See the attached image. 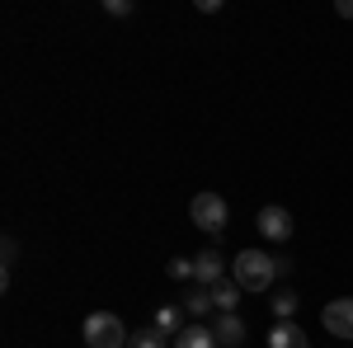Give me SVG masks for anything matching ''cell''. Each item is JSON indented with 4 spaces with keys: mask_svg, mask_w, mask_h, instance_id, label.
<instances>
[{
    "mask_svg": "<svg viewBox=\"0 0 353 348\" xmlns=\"http://www.w3.org/2000/svg\"><path fill=\"white\" fill-rule=\"evenodd\" d=\"M231 273H236L241 292H264V287H273V278H278V259L264 254V249H241Z\"/></svg>",
    "mask_w": 353,
    "mask_h": 348,
    "instance_id": "cell-1",
    "label": "cell"
},
{
    "mask_svg": "<svg viewBox=\"0 0 353 348\" xmlns=\"http://www.w3.org/2000/svg\"><path fill=\"white\" fill-rule=\"evenodd\" d=\"M128 329H123V320L118 316H109V311H94V316H85V344L90 348H128Z\"/></svg>",
    "mask_w": 353,
    "mask_h": 348,
    "instance_id": "cell-2",
    "label": "cell"
},
{
    "mask_svg": "<svg viewBox=\"0 0 353 348\" xmlns=\"http://www.w3.org/2000/svg\"><path fill=\"white\" fill-rule=\"evenodd\" d=\"M189 216H193V226L198 231H226V221H231V207H226V198L221 193H198L189 203Z\"/></svg>",
    "mask_w": 353,
    "mask_h": 348,
    "instance_id": "cell-3",
    "label": "cell"
},
{
    "mask_svg": "<svg viewBox=\"0 0 353 348\" xmlns=\"http://www.w3.org/2000/svg\"><path fill=\"white\" fill-rule=\"evenodd\" d=\"M325 329L334 339H353V296H339V301H330L325 306Z\"/></svg>",
    "mask_w": 353,
    "mask_h": 348,
    "instance_id": "cell-4",
    "label": "cell"
},
{
    "mask_svg": "<svg viewBox=\"0 0 353 348\" xmlns=\"http://www.w3.org/2000/svg\"><path fill=\"white\" fill-rule=\"evenodd\" d=\"M254 226H259L269 240H278V245L292 240V212H288V207H264V212L254 216Z\"/></svg>",
    "mask_w": 353,
    "mask_h": 348,
    "instance_id": "cell-5",
    "label": "cell"
},
{
    "mask_svg": "<svg viewBox=\"0 0 353 348\" xmlns=\"http://www.w3.org/2000/svg\"><path fill=\"white\" fill-rule=\"evenodd\" d=\"M221 268H226L221 249H203V254H193V283H198V287H212V283H221Z\"/></svg>",
    "mask_w": 353,
    "mask_h": 348,
    "instance_id": "cell-6",
    "label": "cell"
},
{
    "mask_svg": "<svg viewBox=\"0 0 353 348\" xmlns=\"http://www.w3.org/2000/svg\"><path fill=\"white\" fill-rule=\"evenodd\" d=\"M212 306H217L221 316H236V306H241V283H236V278L212 283Z\"/></svg>",
    "mask_w": 353,
    "mask_h": 348,
    "instance_id": "cell-7",
    "label": "cell"
},
{
    "mask_svg": "<svg viewBox=\"0 0 353 348\" xmlns=\"http://www.w3.org/2000/svg\"><path fill=\"white\" fill-rule=\"evenodd\" d=\"M184 316H189V311H184V306H161V311H156V329H161L165 339H179V334H184V329H189V325H184Z\"/></svg>",
    "mask_w": 353,
    "mask_h": 348,
    "instance_id": "cell-8",
    "label": "cell"
},
{
    "mask_svg": "<svg viewBox=\"0 0 353 348\" xmlns=\"http://www.w3.org/2000/svg\"><path fill=\"white\" fill-rule=\"evenodd\" d=\"M269 348H311V344H306V334L292 320H278L269 329Z\"/></svg>",
    "mask_w": 353,
    "mask_h": 348,
    "instance_id": "cell-9",
    "label": "cell"
},
{
    "mask_svg": "<svg viewBox=\"0 0 353 348\" xmlns=\"http://www.w3.org/2000/svg\"><path fill=\"white\" fill-rule=\"evenodd\" d=\"M174 348H221V344H217V329H208V325L193 320L189 329H184V334L174 339Z\"/></svg>",
    "mask_w": 353,
    "mask_h": 348,
    "instance_id": "cell-10",
    "label": "cell"
},
{
    "mask_svg": "<svg viewBox=\"0 0 353 348\" xmlns=\"http://www.w3.org/2000/svg\"><path fill=\"white\" fill-rule=\"evenodd\" d=\"M217 344L221 348H241L245 344V320L241 316H217Z\"/></svg>",
    "mask_w": 353,
    "mask_h": 348,
    "instance_id": "cell-11",
    "label": "cell"
},
{
    "mask_svg": "<svg viewBox=\"0 0 353 348\" xmlns=\"http://www.w3.org/2000/svg\"><path fill=\"white\" fill-rule=\"evenodd\" d=\"M184 311H189L193 320H203L208 311H217V306H212V287H198V283H193L189 292H184Z\"/></svg>",
    "mask_w": 353,
    "mask_h": 348,
    "instance_id": "cell-12",
    "label": "cell"
},
{
    "mask_svg": "<svg viewBox=\"0 0 353 348\" xmlns=\"http://www.w3.org/2000/svg\"><path fill=\"white\" fill-rule=\"evenodd\" d=\"M128 348H174V344H170V339H165L161 329L151 325V329H137L132 339H128Z\"/></svg>",
    "mask_w": 353,
    "mask_h": 348,
    "instance_id": "cell-13",
    "label": "cell"
},
{
    "mask_svg": "<svg viewBox=\"0 0 353 348\" xmlns=\"http://www.w3.org/2000/svg\"><path fill=\"white\" fill-rule=\"evenodd\" d=\"M297 292H278L273 296V316H278V320H292V316H297Z\"/></svg>",
    "mask_w": 353,
    "mask_h": 348,
    "instance_id": "cell-14",
    "label": "cell"
},
{
    "mask_svg": "<svg viewBox=\"0 0 353 348\" xmlns=\"http://www.w3.org/2000/svg\"><path fill=\"white\" fill-rule=\"evenodd\" d=\"M165 273H170L174 283H193V259H170V264H165Z\"/></svg>",
    "mask_w": 353,
    "mask_h": 348,
    "instance_id": "cell-15",
    "label": "cell"
},
{
    "mask_svg": "<svg viewBox=\"0 0 353 348\" xmlns=\"http://www.w3.org/2000/svg\"><path fill=\"white\" fill-rule=\"evenodd\" d=\"M104 14H113V19H128V14H132V0H104Z\"/></svg>",
    "mask_w": 353,
    "mask_h": 348,
    "instance_id": "cell-16",
    "label": "cell"
},
{
    "mask_svg": "<svg viewBox=\"0 0 353 348\" xmlns=\"http://www.w3.org/2000/svg\"><path fill=\"white\" fill-rule=\"evenodd\" d=\"M339 14H344V19H353V0H339Z\"/></svg>",
    "mask_w": 353,
    "mask_h": 348,
    "instance_id": "cell-17",
    "label": "cell"
}]
</instances>
